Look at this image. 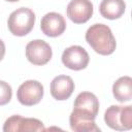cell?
<instances>
[{"instance_id": "cell-8", "label": "cell", "mask_w": 132, "mask_h": 132, "mask_svg": "<svg viewBox=\"0 0 132 132\" xmlns=\"http://www.w3.org/2000/svg\"><path fill=\"white\" fill-rule=\"evenodd\" d=\"M61 59L64 66L71 70L85 69L90 61L89 54L82 46L79 45H71L64 50Z\"/></svg>"}, {"instance_id": "cell-11", "label": "cell", "mask_w": 132, "mask_h": 132, "mask_svg": "<svg viewBox=\"0 0 132 132\" xmlns=\"http://www.w3.org/2000/svg\"><path fill=\"white\" fill-rule=\"evenodd\" d=\"M74 91L73 79L68 75H58L51 82V95L56 100L68 99Z\"/></svg>"}, {"instance_id": "cell-5", "label": "cell", "mask_w": 132, "mask_h": 132, "mask_svg": "<svg viewBox=\"0 0 132 132\" xmlns=\"http://www.w3.org/2000/svg\"><path fill=\"white\" fill-rule=\"evenodd\" d=\"M53 56L51 45L41 39L30 41L26 45V58L33 65L41 66L50 62Z\"/></svg>"}, {"instance_id": "cell-10", "label": "cell", "mask_w": 132, "mask_h": 132, "mask_svg": "<svg viewBox=\"0 0 132 132\" xmlns=\"http://www.w3.org/2000/svg\"><path fill=\"white\" fill-rule=\"evenodd\" d=\"M40 29L43 34L50 37H57L64 33L66 22L64 16L58 12H48L44 14L40 22Z\"/></svg>"}, {"instance_id": "cell-4", "label": "cell", "mask_w": 132, "mask_h": 132, "mask_svg": "<svg viewBox=\"0 0 132 132\" xmlns=\"http://www.w3.org/2000/svg\"><path fill=\"white\" fill-rule=\"evenodd\" d=\"M43 97V86L38 80L30 79L23 82L16 92L19 102L26 106H32L40 102Z\"/></svg>"}, {"instance_id": "cell-12", "label": "cell", "mask_w": 132, "mask_h": 132, "mask_svg": "<svg viewBox=\"0 0 132 132\" xmlns=\"http://www.w3.org/2000/svg\"><path fill=\"white\" fill-rule=\"evenodd\" d=\"M126 9L124 0H102L99 5L101 15L107 20H116L121 18Z\"/></svg>"}, {"instance_id": "cell-15", "label": "cell", "mask_w": 132, "mask_h": 132, "mask_svg": "<svg viewBox=\"0 0 132 132\" xmlns=\"http://www.w3.org/2000/svg\"><path fill=\"white\" fill-rule=\"evenodd\" d=\"M12 96L11 87L4 80H0V105L7 104Z\"/></svg>"}, {"instance_id": "cell-9", "label": "cell", "mask_w": 132, "mask_h": 132, "mask_svg": "<svg viewBox=\"0 0 132 132\" xmlns=\"http://www.w3.org/2000/svg\"><path fill=\"white\" fill-rule=\"evenodd\" d=\"M94 7L90 0H71L66 8L67 16L74 24H84L93 15Z\"/></svg>"}, {"instance_id": "cell-13", "label": "cell", "mask_w": 132, "mask_h": 132, "mask_svg": "<svg viewBox=\"0 0 132 132\" xmlns=\"http://www.w3.org/2000/svg\"><path fill=\"white\" fill-rule=\"evenodd\" d=\"M113 97L119 102H127L132 99V78L122 76L117 79L112 86Z\"/></svg>"}, {"instance_id": "cell-6", "label": "cell", "mask_w": 132, "mask_h": 132, "mask_svg": "<svg viewBox=\"0 0 132 132\" xmlns=\"http://www.w3.org/2000/svg\"><path fill=\"white\" fill-rule=\"evenodd\" d=\"M4 132H39L45 131V128L41 121L33 118H23L19 114H14L9 117L4 125H3Z\"/></svg>"}, {"instance_id": "cell-3", "label": "cell", "mask_w": 132, "mask_h": 132, "mask_svg": "<svg viewBox=\"0 0 132 132\" xmlns=\"http://www.w3.org/2000/svg\"><path fill=\"white\" fill-rule=\"evenodd\" d=\"M106 125L117 131L130 130L132 128V106L111 105L104 113Z\"/></svg>"}, {"instance_id": "cell-14", "label": "cell", "mask_w": 132, "mask_h": 132, "mask_svg": "<svg viewBox=\"0 0 132 132\" xmlns=\"http://www.w3.org/2000/svg\"><path fill=\"white\" fill-rule=\"evenodd\" d=\"M73 107L87 110L97 117V113L99 110V101H98V98L93 93L81 92L75 98Z\"/></svg>"}, {"instance_id": "cell-16", "label": "cell", "mask_w": 132, "mask_h": 132, "mask_svg": "<svg viewBox=\"0 0 132 132\" xmlns=\"http://www.w3.org/2000/svg\"><path fill=\"white\" fill-rule=\"evenodd\" d=\"M4 55H5V44H4V42L0 39V61L3 59Z\"/></svg>"}, {"instance_id": "cell-1", "label": "cell", "mask_w": 132, "mask_h": 132, "mask_svg": "<svg viewBox=\"0 0 132 132\" xmlns=\"http://www.w3.org/2000/svg\"><path fill=\"white\" fill-rule=\"evenodd\" d=\"M86 40L99 55H111L117 46L116 38L110 28L104 24H94L86 32Z\"/></svg>"}, {"instance_id": "cell-7", "label": "cell", "mask_w": 132, "mask_h": 132, "mask_svg": "<svg viewBox=\"0 0 132 132\" xmlns=\"http://www.w3.org/2000/svg\"><path fill=\"white\" fill-rule=\"evenodd\" d=\"M96 116L93 113L73 107V110L69 117V124L70 128L76 132H99V127L95 124Z\"/></svg>"}, {"instance_id": "cell-2", "label": "cell", "mask_w": 132, "mask_h": 132, "mask_svg": "<svg viewBox=\"0 0 132 132\" xmlns=\"http://www.w3.org/2000/svg\"><path fill=\"white\" fill-rule=\"evenodd\" d=\"M35 24V13L27 7H20L13 10L7 20V26L11 34L25 36L31 32Z\"/></svg>"}, {"instance_id": "cell-17", "label": "cell", "mask_w": 132, "mask_h": 132, "mask_svg": "<svg viewBox=\"0 0 132 132\" xmlns=\"http://www.w3.org/2000/svg\"><path fill=\"white\" fill-rule=\"evenodd\" d=\"M6 1H8V2H18L20 0H6Z\"/></svg>"}]
</instances>
